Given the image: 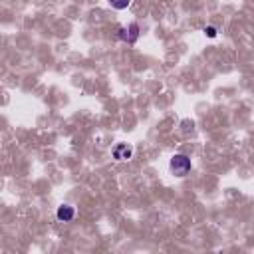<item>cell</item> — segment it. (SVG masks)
Listing matches in <instances>:
<instances>
[{
  "label": "cell",
  "instance_id": "obj_1",
  "mask_svg": "<svg viewBox=\"0 0 254 254\" xmlns=\"http://www.w3.org/2000/svg\"><path fill=\"white\" fill-rule=\"evenodd\" d=\"M169 169L173 171V175L185 177L190 171V159L187 155H173L171 157V163H169Z\"/></svg>",
  "mask_w": 254,
  "mask_h": 254
},
{
  "label": "cell",
  "instance_id": "obj_2",
  "mask_svg": "<svg viewBox=\"0 0 254 254\" xmlns=\"http://www.w3.org/2000/svg\"><path fill=\"white\" fill-rule=\"evenodd\" d=\"M119 38L127 44H135L139 38V26L137 24H129L127 28H119Z\"/></svg>",
  "mask_w": 254,
  "mask_h": 254
},
{
  "label": "cell",
  "instance_id": "obj_3",
  "mask_svg": "<svg viewBox=\"0 0 254 254\" xmlns=\"http://www.w3.org/2000/svg\"><path fill=\"white\" fill-rule=\"evenodd\" d=\"M131 155H133V145H129V143H119L113 147L115 161H127V159H131Z\"/></svg>",
  "mask_w": 254,
  "mask_h": 254
},
{
  "label": "cell",
  "instance_id": "obj_4",
  "mask_svg": "<svg viewBox=\"0 0 254 254\" xmlns=\"http://www.w3.org/2000/svg\"><path fill=\"white\" fill-rule=\"evenodd\" d=\"M56 216H58V220H60V222H69V220L75 216V208H73V206H69V204H62V206H58Z\"/></svg>",
  "mask_w": 254,
  "mask_h": 254
},
{
  "label": "cell",
  "instance_id": "obj_5",
  "mask_svg": "<svg viewBox=\"0 0 254 254\" xmlns=\"http://www.w3.org/2000/svg\"><path fill=\"white\" fill-rule=\"evenodd\" d=\"M107 2H109L115 10H123V8H127V6H129V2H131V0H107Z\"/></svg>",
  "mask_w": 254,
  "mask_h": 254
},
{
  "label": "cell",
  "instance_id": "obj_6",
  "mask_svg": "<svg viewBox=\"0 0 254 254\" xmlns=\"http://www.w3.org/2000/svg\"><path fill=\"white\" fill-rule=\"evenodd\" d=\"M204 34H206L208 38H214V36H216V28H214V26H206V28H204Z\"/></svg>",
  "mask_w": 254,
  "mask_h": 254
}]
</instances>
